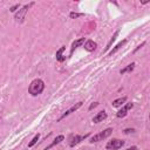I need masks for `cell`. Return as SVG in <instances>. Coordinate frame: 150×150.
<instances>
[{"label": "cell", "instance_id": "obj_3", "mask_svg": "<svg viewBox=\"0 0 150 150\" xmlns=\"http://www.w3.org/2000/svg\"><path fill=\"white\" fill-rule=\"evenodd\" d=\"M33 5H34V2H30V4H28V5H25L21 9H19V12H18V13L15 14V16H14L15 21H16V22H22L23 19H25L26 13L28 12V9L30 8V6H33Z\"/></svg>", "mask_w": 150, "mask_h": 150}, {"label": "cell", "instance_id": "obj_5", "mask_svg": "<svg viewBox=\"0 0 150 150\" xmlns=\"http://www.w3.org/2000/svg\"><path fill=\"white\" fill-rule=\"evenodd\" d=\"M89 136V134H86V135H73L69 139V145L70 146H75L76 144H79L81 141L86 139L87 137Z\"/></svg>", "mask_w": 150, "mask_h": 150}, {"label": "cell", "instance_id": "obj_9", "mask_svg": "<svg viewBox=\"0 0 150 150\" xmlns=\"http://www.w3.org/2000/svg\"><path fill=\"white\" fill-rule=\"evenodd\" d=\"M96 42H94L93 40H87V41H84V49L86 50H88V52H94L95 49H96Z\"/></svg>", "mask_w": 150, "mask_h": 150}, {"label": "cell", "instance_id": "obj_1", "mask_svg": "<svg viewBox=\"0 0 150 150\" xmlns=\"http://www.w3.org/2000/svg\"><path fill=\"white\" fill-rule=\"evenodd\" d=\"M43 89H45V82L41 79H35L30 82L28 87V93L32 96H38L43 91Z\"/></svg>", "mask_w": 150, "mask_h": 150}, {"label": "cell", "instance_id": "obj_7", "mask_svg": "<svg viewBox=\"0 0 150 150\" xmlns=\"http://www.w3.org/2000/svg\"><path fill=\"white\" fill-rule=\"evenodd\" d=\"M132 107H134V103H131V102H130V103H127L125 105H123V107H122V108H121V109L117 111L116 116H117L118 118H122V117H124V116L128 114V111H129V110H130Z\"/></svg>", "mask_w": 150, "mask_h": 150}, {"label": "cell", "instance_id": "obj_19", "mask_svg": "<svg viewBox=\"0 0 150 150\" xmlns=\"http://www.w3.org/2000/svg\"><path fill=\"white\" fill-rule=\"evenodd\" d=\"M18 8H20V5H19V4H16V5L12 6V7L9 8V11H11V12H15V11H16Z\"/></svg>", "mask_w": 150, "mask_h": 150}, {"label": "cell", "instance_id": "obj_21", "mask_svg": "<svg viewBox=\"0 0 150 150\" xmlns=\"http://www.w3.org/2000/svg\"><path fill=\"white\" fill-rule=\"evenodd\" d=\"M134 131H135V129H125L123 132L124 134H130V132H134Z\"/></svg>", "mask_w": 150, "mask_h": 150}, {"label": "cell", "instance_id": "obj_18", "mask_svg": "<svg viewBox=\"0 0 150 150\" xmlns=\"http://www.w3.org/2000/svg\"><path fill=\"white\" fill-rule=\"evenodd\" d=\"M69 16H70L71 19H76V18L83 16V14H82V13H75V12H71V13L69 14Z\"/></svg>", "mask_w": 150, "mask_h": 150}, {"label": "cell", "instance_id": "obj_15", "mask_svg": "<svg viewBox=\"0 0 150 150\" xmlns=\"http://www.w3.org/2000/svg\"><path fill=\"white\" fill-rule=\"evenodd\" d=\"M135 66H136V63L135 62H132V63H130V64H128L125 68H123V69H121L120 70V73L123 75V74H125V73H129V71H132L134 70V68H135Z\"/></svg>", "mask_w": 150, "mask_h": 150}, {"label": "cell", "instance_id": "obj_8", "mask_svg": "<svg viewBox=\"0 0 150 150\" xmlns=\"http://www.w3.org/2000/svg\"><path fill=\"white\" fill-rule=\"evenodd\" d=\"M105 118H107V112H105L104 110H102V111L97 112V114L93 117V122H94V123H100V122H102V121L105 120Z\"/></svg>", "mask_w": 150, "mask_h": 150}, {"label": "cell", "instance_id": "obj_11", "mask_svg": "<svg viewBox=\"0 0 150 150\" xmlns=\"http://www.w3.org/2000/svg\"><path fill=\"white\" fill-rule=\"evenodd\" d=\"M125 43H127V40H122L121 42H118V43H117V45H116V46H115V47L112 48V50H110V52H109L108 56H111L112 54H115V53H116V52H117V50H118L120 48H122V47H123V46H124Z\"/></svg>", "mask_w": 150, "mask_h": 150}, {"label": "cell", "instance_id": "obj_17", "mask_svg": "<svg viewBox=\"0 0 150 150\" xmlns=\"http://www.w3.org/2000/svg\"><path fill=\"white\" fill-rule=\"evenodd\" d=\"M39 138H40V135H39V134H36V135L33 137V139H32V141L28 143V148H32V146H33V145H34V144H35V143L39 141Z\"/></svg>", "mask_w": 150, "mask_h": 150}, {"label": "cell", "instance_id": "obj_12", "mask_svg": "<svg viewBox=\"0 0 150 150\" xmlns=\"http://www.w3.org/2000/svg\"><path fill=\"white\" fill-rule=\"evenodd\" d=\"M63 139H64V136H63V135H59V136H56V138L54 139V142H53L52 144H49V145H48L47 148H45V150H49L50 148H53L54 145L59 144V143H60V142H62Z\"/></svg>", "mask_w": 150, "mask_h": 150}, {"label": "cell", "instance_id": "obj_4", "mask_svg": "<svg viewBox=\"0 0 150 150\" xmlns=\"http://www.w3.org/2000/svg\"><path fill=\"white\" fill-rule=\"evenodd\" d=\"M124 141H122V139H118V138H112L111 141H109L108 143H107V145H105V148L108 149V150H117V149H120V148H122L123 145H124Z\"/></svg>", "mask_w": 150, "mask_h": 150}, {"label": "cell", "instance_id": "obj_2", "mask_svg": "<svg viewBox=\"0 0 150 150\" xmlns=\"http://www.w3.org/2000/svg\"><path fill=\"white\" fill-rule=\"evenodd\" d=\"M111 132H112V129H111V128L104 129L103 131H101V132H98V134L94 135V136H93V137L89 139V142H90V143H95V142L103 141L104 138H107L108 136H110V135H111Z\"/></svg>", "mask_w": 150, "mask_h": 150}, {"label": "cell", "instance_id": "obj_16", "mask_svg": "<svg viewBox=\"0 0 150 150\" xmlns=\"http://www.w3.org/2000/svg\"><path fill=\"white\" fill-rule=\"evenodd\" d=\"M118 33H120V32H118V30H116V32H115V34H114V35L111 36V39H110V41L108 42V45H107V47H105V49H107V50H108V49H109V48L111 47V43H112V42H114V41L116 40V38H117V35H118Z\"/></svg>", "mask_w": 150, "mask_h": 150}, {"label": "cell", "instance_id": "obj_22", "mask_svg": "<svg viewBox=\"0 0 150 150\" xmlns=\"http://www.w3.org/2000/svg\"><path fill=\"white\" fill-rule=\"evenodd\" d=\"M127 150H137V146H131V148H128Z\"/></svg>", "mask_w": 150, "mask_h": 150}, {"label": "cell", "instance_id": "obj_20", "mask_svg": "<svg viewBox=\"0 0 150 150\" xmlns=\"http://www.w3.org/2000/svg\"><path fill=\"white\" fill-rule=\"evenodd\" d=\"M98 105V102H94V103H91L90 104V107H89V110H91V109H94L95 107H97Z\"/></svg>", "mask_w": 150, "mask_h": 150}, {"label": "cell", "instance_id": "obj_13", "mask_svg": "<svg viewBox=\"0 0 150 150\" xmlns=\"http://www.w3.org/2000/svg\"><path fill=\"white\" fill-rule=\"evenodd\" d=\"M125 101H127V96H123V97H120V98L114 100L111 104H112V107H121Z\"/></svg>", "mask_w": 150, "mask_h": 150}, {"label": "cell", "instance_id": "obj_6", "mask_svg": "<svg viewBox=\"0 0 150 150\" xmlns=\"http://www.w3.org/2000/svg\"><path fill=\"white\" fill-rule=\"evenodd\" d=\"M82 104H83V102H77L76 104H74L73 107H70V108H69L68 110H66V112H63V114H62V115H61V116H60V117L57 118V122H59V121H61V120H63V118H64L66 116H68V115H70L71 112H74V111H76V110H77V109H79L80 107H82Z\"/></svg>", "mask_w": 150, "mask_h": 150}, {"label": "cell", "instance_id": "obj_10", "mask_svg": "<svg viewBox=\"0 0 150 150\" xmlns=\"http://www.w3.org/2000/svg\"><path fill=\"white\" fill-rule=\"evenodd\" d=\"M84 43V38H81V39H77V40H75L73 43H71V49H70V54L77 48V47H80L81 45H83Z\"/></svg>", "mask_w": 150, "mask_h": 150}, {"label": "cell", "instance_id": "obj_14", "mask_svg": "<svg viewBox=\"0 0 150 150\" xmlns=\"http://www.w3.org/2000/svg\"><path fill=\"white\" fill-rule=\"evenodd\" d=\"M64 49H66V47H61V48L56 52V60L60 61V62H63V61L66 60V57L62 55V53L64 52Z\"/></svg>", "mask_w": 150, "mask_h": 150}]
</instances>
